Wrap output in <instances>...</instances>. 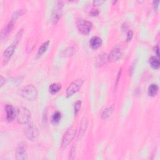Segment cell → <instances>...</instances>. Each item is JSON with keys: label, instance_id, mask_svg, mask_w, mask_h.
<instances>
[{"label": "cell", "instance_id": "6da1fadb", "mask_svg": "<svg viewBox=\"0 0 160 160\" xmlns=\"http://www.w3.org/2000/svg\"><path fill=\"white\" fill-rule=\"evenodd\" d=\"M20 95L28 101H34L38 96V90L33 84H27L20 90Z\"/></svg>", "mask_w": 160, "mask_h": 160}, {"label": "cell", "instance_id": "7a4b0ae2", "mask_svg": "<svg viewBox=\"0 0 160 160\" xmlns=\"http://www.w3.org/2000/svg\"><path fill=\"white\" fill-rule=\"evenodd\" d=\"M24 132L26 137L32 141H36L39 135V132L38 128L33 123H30L26 124L24 129Z\"/></svg>", "mask_w": 160, "mask_h": 160}, {"label": "cell", "instance_id": "3957f363", "mask_svg": "<svg viewBox=\"0 0 160 160\" xmlns=\"http://www.w3.org/2000/svg\"><path fill=\"white\" fill-rule=\"evenodd\" d=\"M77 132V129L75 126H71L65 133L61 141V148L66 149L72 140L74 139Z\"/></svg>", "mask_w": 160, "mask_h": 160}, {"label": "cell", "instance_id": "277c9868", "mask_svg": "<svg viewBox=\"0 0 160 160\" xmlns=\"http://www.w3.org/2000/svg\"><path fill=\"white\" fill-rule=\"evenodd\" d=\"M17 121L20 124L26 125L30 122L31 119V112L24 106H20L17 113Z\"/></svg>", "mask_w": 160, "mask_h": 160}, {"label": "cell", "instance_id": "5b68a950", "mask_svg": "<svg viewBox=\"0 0 160 160\" xmlns=\"http://www.w3.org/2000/svg\"><path fill=\"white\" fill-rule=\"evenodd\" d=\"M84 83V80L82 79L76 80L73 81L66 89V97L69 98L76 93L82 87Z\"/></svg>", "mask_w": 160, "mask_h": 160}, {"label": "cell", "instance_id": "8992f818", "mask_svg": "<svg viewBox=\"0 0 160 160\" xmlns=\"http://www.w3.org/2000/svg\"><path fill=\"white\" fill-rule=\"evenodd\" d=\"M80 33L83 35H88L92 29L93 24L90 21L83 19H79L76 23Z\"/></svg>", "mask_w": 160, "mask_h": 160}, {"label": "cell", "instance_id": "52a82bcc", "mask_svg": "<svg viewBox=\"0 0 160 160\" xmlns=\"http://www.w3.org/2000/svg\"><path fill=\"white\" fill-rule=\"evenodd\" d=\"M63 8V3L62 2H56L51 14V21L53 24H56L60 20Z\"/></svg>", "mask_w": 160, "mask_h": 160}, {"label": "cell", "instance_id": "ba28073f", "mask_svg": "<svg viewBox=\"0 0 160 160\" xmlns=\"http://www.w3.org/2000/svg\"><path fill=\"white\" fill-rule=\"evenodd\" d=\"M16 159L18 160H25L28 159L27 147L24 143H20L15 151Z\"/></svg>", "mask_w": 160, "mask_h": 160}, {"label": "cell", "instance_id": "9c48e42d", "mask_svg": "<svg viewBox=\"0 0 160 160\" xmlns=\"http://www.w3.org/2000/svg\"><path fill=\"white\" fill-rule=\"evenodd\" d=\"M17 44H16L15 43H13L11 45L8 47L6 50L3 53V63L5 65L6 63L9 60L10 58L12 57L13 54L14 53V51H15V49L17 47Z\"/></svg>", "mask_w": 160, "mask_h": 160}, {"label": "cell", "instance_id": "30bf717a", "mask_svg": "<svg viewBox=\"0 0 160 160\" xmlns=\"http://www.w3.org/2000/svg\"><path fill=\"white\" fill-rule=\"evenodd\" d=\"M122 54H123L122 50L120 47H116L112 50V51L108 55L109 60L110 61H113V62L117 61L121 58Z\"/></svg>", "mask_w": 160, "mask_h": 160}, {"label": "cell", "instance_id": "8fae6325", "mask_svg": "<svg viewBox=\"0 0 160 160\" xmlns=\"http://www.w3.org/2000/svg\"><path fill=\"white\" fill-rule=\"evenodd\" d=\"M5 109L6 113V120L9 122L13 121L17 116L15 109L11 105H6L5 107Z\"/></svg>", "mask_w": 160, "mask_h": 160}, {"label": "cell", "instance_id": "7c38bea8", "mask_svg": "<svg viewBox=\"0 0 160 160\" xmlns=\"http://www.w3.org/2000/svg\"><path fill=\"white\" fill-rule=\"evenodd\" d=\"M108 61H110L108 55L106 53H101L96 58L95 64L97 67H102Z\"/></svg>", "mask_w": 160, "mask_h": 160}, {"label": "cell", "instance_id": "4fadbf2b", "mask_svg": "<svg viewBox=\"0 0 160 160\" xmlns=\"http://www.w3.org/2000/svg\"><path fill=\"white\" fill-rule=\"evenodd\" d=\"M76 51L77 50L75 47H69L61 51L60 56L64 58L70 57L73 56L76 53Z\"/></svg>", "mask_w": 160, "mask_h": 160}, {"label": "cell", "instance_id": "5bb4252c", "mask_svg": "<svg viewBox=\"0 0 160 160\" xmlns=\"http://www.w3.org/2000/svg\"><path fill=\"white\" fill-rule=\"evenodd\" d=\"M101 45H102V39L100 37L94 36L90 41V45L93 49H98Z\"/></svg>", "mask_w": 160, "mask_h": 160}, {"label": "cell", "instance_id": "9a60e30c", "mask_svg": "<svg viewBox=\"0 0 160 160\" xmlns=\"http://www.w3.org/2000/svg\"><path fill=\"white\" fill-rule=\"evenodd\" d=\"M88 119H87L86 118H84L81 121V124L80 126L78 138H81L84 136L86 131L87 129V128H88Z\"/></svg>", "mask_w": 160, "mask_h": 160}, {"label": "cell", "instance_id": "2e32d148", "mask_svg": "<svg viewBox=\"0 0 160 160\" xmlns=\"http://www.w3.org/2000/svg\"><path fill=\"white\" fill-rule=\"evenodd\" d=\"M14 23H15V22L10 21L9 22V23L7 24V26L3 29L2 32V38H5L12 31V30L14 28Z\"/></svg>", "mask_w": 160, "mask_h": 160}, {"label": "cell", "instance_id": "e0dca14e", "mask_svg": "<svg viewBox=\"0 0 160 160\" xmlns=\"http://www.w3.org/2000/svg\"><path fill=\"white\" fill-rule=\"evenodd\" d=\"M62 88V86L61 83H53L51 84L50 87H49V91L50 92L54 95L57 93L58 92H59L61 89Z\"/></svg>", "mask_w": 160, "mask_h": 160}, {"label": "cell", "instance_id": "ac0fdd59", "mask_svg": "<svg viewBox=\"0 0 160 160\" xmlns=\"http://www.w3.org/2000/svg\"><path fill=\"white\" fill-rule=\"evenodd\" d=\"M114 109V108L113 105L108 106L106 108H105L103 110L102 114H101V118H102L103 120H106V119L108 118L111 115V114L113 113Z\"/></svg>", "mask_w": 160, "mask_h": 160}, {"label": "cell", "instance_id": "d6986e66", "mask_svg": "<svg viewBox=\"0 0 160 160\" xmlns=\"http://www.w3.org/2000/svg\"><path fill=\"white\" fill-rule=\"evenodd\" d=\"M149 63L150 66L154 69H158L159 68L160 66V63L159 58L155 57V56H152L149 59Z\"/></svg>", "mask_w": 160, "mask_h": 160}, {"label": "cell", "instance_id": "ffe728a7", "mask_svg": "<svg viewBox=\"0 0 160 160\" xmlns=\"http://www.w3.org/2000/svg\"><path fill=\"white\" fill-rule=\"evenodd\" d=\"M49 45H50V41H47L46 42L43 43V44L38 49V51L37 53V57L41 56L47 51V50L49 47Z\"/></svg>", "mask_w": 160, "mask_h": 160}, {"label": "cell", "instance_id": "44dd1931", "mask_svg": "<svg viewBox=\"0 0 160 160\" xmlns=\"http://www.w3.org/2000/svg\"><path fill=\"white\" fill-rule=\"evenodd\" d=\"M158 86L156 84H151L148 88V95L150 96H155L158 92Z\"/></svg>", "mask_w": 160, "mask_h": 160}, {"label": "cell", "instance_id": "7402d4cb", "mask_svg": "<svg viewBox=\"0 0 160 160\" xmlns=\"http://www.w3.org/2000/svg\"><path fill=\"white\" fill-rule=\"evenodd\" d=\"M24 13V11L23 9H18L16 11H14L13 14L11 21L15 22L20 17H21L23 14Z\"/></svg>", "mask_w": 160, "mask_h": 160}, {"label": "cell", "instance_id": "603a6c76", "mask_svg": "<svg viewBox=\"0 0 160 160\" xmlns=\"http://www.w3.org/2000/svg\"><path fill=\"white\" fill-rule=\"evenodd\" d=\"M61 119V113L60 111L55 112L52 116V122L54 124H57Z\"/></svg>", "mask_w": 160, "mask_h": 160}, {"label": "cell", "instance_id": "cb8c5ba5", "mask_svg": "<svg viewBox=\"0 0 160 160\" xmlns=\"http://www.w3.org/2000/svg\"><path fill=\"white\" fill-rule=\"evenodd\" d=\"M81 107V101L80 100H78L75 103V106H74V111H75V114L76 115L78 114V113H79Z\"/></svg>", "mask_w": 160, "mask_h": 160}, {"label": "cell", "instance_id": "d4e9b609", "mask_svg": "<svg viewBox=\"0 0 160 160\" xmlns=\"http://www.w3.org/2000/svg\"><path fill=\"white\" fill-rule=\"evenodd\" d=\"M76 156V148L75 147L73 146L71 148V150L69 153V158L71 159H74L75 158Z\"/></svg>", "mask_w": 160, "mask_h": 160}, {"label": "cell", "instance_id": "484cf974", "mask_svg": "<svg viewBox=\"0 0 160 160\" xmlns=\"http://www.w3.org/2000/svg\"><path fill=\"white\" fill-rule=\"evenodd\" d=\"M133 33L132 31H129L127 33V37H126V41L127 42H129L131 40H132V38H133Z\"/></svg>", "mask_w": 160, "mask_h": 160}, {"label": "cell", "instance_id": "4316f807", "mask_svg": "<svg viewBox=\"0 0 160 160\" xmlns=\"http://www.w3.org/2000/svg\"><path fill=\"white\" fill-rule=\"evenodd\" d=\"M35 43H30V44H28V45H27V47H26V51L28 52V53H29V52H30L33 49V48L35 47Z\"/></svg>", "mask_w": 160, "mask_h": 160}, {"label": "cell", "instance_id": "83f0119b", "mask_svg": "<svg viewBox=\"0 0 160 160\" xmlns=\"http://www.w3.org/2000/svg\"><path fill=\"white\" fill-rule=\"evenodd\" d=\"M98 14H99V11H98V9H92L91 11L90 12V14H91V16H94V17L98 15Z\"/></svg>", "mask_w": 160, "mask_h": 160}, {"label": "cell", "instance_id": "f1b7e54d", "mask_svg": "<svg viewBox=\"0 0 160 160\" xmlns=\"http://www.w3.org/2000/svg\"><path fill=\"white\" fill-rule=\"evenodd\" d=\"M105 2V1H99V0H96V1L93 2V5L95 6H99L101 4H103Z\"/></svg>", "mask_w": 160, "mask_h": 160}, {"label": "cell", "instance_id": "f546056e", "mask_svg": "<svg viewBox=\"0 0 160 160\" xmlns=\"http://www.w3.org/2000/svg\"><path fill=\"white\" fill-rule=\"evenodd\" d=\"M159 1H154L153 2V5H154V9L156 11H158V6H159Z\"/></svg>", "mask_w": 160, "mask_h": 160}, {"label": "cell", "instance_id": "4dcf8cb0", "mask_svg": "<svg viewBox=\"0 0 160 160\" xmlns=\"http://www.w3.org/2000/svg\"><path fill=\"white\" fill-rule=\"evenodd\" d=\"M0 83H1V87H2L5 83V79L3 76H1V79H0Z\"/></svg>", "mask_w": 160, "mask_h": 160}, {"label": "cell", "instance_id": "1f68e13d", "mask_svg": "<svg viewBox=\"0 0 160 160\" xmlns=\"http://www.w3.org/2000/svg\"><path fill=\"white\" fill-rule=\"evenodd\" d=\"M154 51H156V53L157 56H159V47H158V46H156V47H155V50H154Z\"/></svg>", "mask_w": 160, "mask_h": 160}]
</instances>
